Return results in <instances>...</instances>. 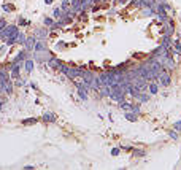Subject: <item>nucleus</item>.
Here are the masks:
<instances>
[{
	"instance_id": "obj_26",
	"label": "nucleus",
	"mask_w": 181,
	"mask_h": 170,
	"mask_svg": "<svg viewBox=\"0 0 181 170\" xmlns=\"http://www.w3.org/2000/svg\"><path fill=\"white\" fill-rule=\"evenodd\" d=\"M29 24H30L29 21H26L24 18H19V27H21V26H29Z\"/></svg>"
},
{
	"instance_id": "obj_2",
	"label": "nucleus",
	"mask_w": 181,
	"mask_h": 170,
	"mask_svg": "<svg viewBox=\"0 0 181 170\" xmlns=\"http://www.w3.org/2000/svg\"><path fill=\"white\" fill-rule=\"evenodd\" d=\"M157 78H159V83L162 84V86H165V88H168L172 84V78H170V75H168L167 70H162Z\"/></svg>"
},
{
	"instance_id": "obj_10",
	"label": "nucleus",
	"mask_w": 181,
	"mask_h": 170,
	"mask_svg": "<svg viewBox=\"0 0 181 170\" xmlns=\"http://www.w3.org/2000/svg\"><path fill=\"white\" fill-rule=\"evenodd\" d=\"M27 56H29V51H27V49H22V51H19V53L16 54L14 60H18V62H24V60L27 59Z\"/></svg>"
},
{
	"instance_id": "obj_8",
	"label": "nucleus",
	"mask_w": 181,
	"mask_h": 170,
	"mask_svg": "<svg viewBox=\"0 0 181 170\" xmlns=\"http://www.w3.org/2000/svg\"><path fill=\"white\" fill-rule=\"evenodd\" d=\"M141 14L146 16V18H151V16H154V14H156L154 7H143V8H141Z\"/></svg>"
},
{
	"instance_id": "obj_4",
	"label": "nucleus",
	"mask_w": 181,
	"mask_h": 170,
	"mask_svg": "<svg viewBox=\"0 0 181 170\" xmlns=\"http://www.w3.org/2000/svg\"><path fill=\"white\" fill-rule=\"evenodd\" d=\"M46 64L51 67V69H54V70H60V67H62V64H64V62L59 60L57 57H53V56H51V57L46 60Z\"/></svg>"
},
{
	"instance_id": "obj_14",
	"label": "nucleus",
	"mask_w": 181,
	"mask_h": 170,
	"mask_svg": "<svg viewBox=\"0 0 181 170\" xmlns=\"http://www.w3.org/2000/svg\"><path fill=\"white\" fill-rule=\"evenodd\" d=\"M62 14H64V11H62L60 8H54V10H53V18H54L56 21L60 19V18H62Z\"/></svg>"
},
{
	"instance_id": "obj_27",
	"label": "nucleus",
	"mask_w": 181,
	"mask_h": 170,
	"mask_svg": "<svg viewBox=\"0 0 181 170\" xmlns=\"http://www.w3.org/2000/svg\"><path fill=\"white\" fill-rule=\"evenodd\" d=\"M119 151H121L119 148H115V150L111 151V154H113V156H118V154H119Z\"/></svg>"
},
{
	"instance_id": "obj_19",
	"label": "nucleus",
	"mask_w": 181,
	"mask_h": 170,
	"mask_svg": "<svg viewBox=\"0 0 181 170\" xmlns=\"http://www.w3.org/2000/svg\"><path fill=\"white\" fill-rule=\"evenodd\" d=\"M132 154H133V156H138V157H143L146 153H145L143 150H135V148H132Z\"/></svg>"
},
{
	"instance_id": "obj_7",
	"label": "nucleus",
	"mask_w": 181,
	"mask_h": 170,
	"mask_svg": "<svg viewBox=\"0 0 181 170\" xmlns=\"http://www.w3.org/2000/svg\"><path fill=\"white\" fill-rule=\"evenodd\" d=\"M41 119H43V122H56L57 121V116H56L53 111H44Z\"/></svg>"
},
{
	"instance_id": "obj_20",
	"label": "nucleus",
	"mask_w": 181,
	"mask_h": 170,
	"mask_svg": "<svg viewBox=\"0 0 181 170\" xmlns=\"http://www.w3.org/2000/svg\"><path fill=\"white\" fill-rule=\"evenodd\" d=\"M43 22H44V26H46V27H51L54 24V18H44Z\"/></svg>"
},
{
	"instance_id": "obj_9",
	"label": "nucleus",
	"mask_w": 181,
	"mask_h": 170,
	"mask_svg": "<svg viewBox=\"0 0 181 170\" xmlns=\"http://www.w3.org/2000/svg\"><path fill=\"white\" fill-rule=\"evenodd\" d=\"M33 35H35L38 40H44L46 35H48V29H46V27H41V29H38L35 33H33Z\"/></svg>"
},
{
	"instance_id": "obj_28",
	"label": "nucleus",
	"mask_w": 181,
	"mask_h": 170,
	"mask_svg": "<svg viewBox=\"0 0 181 170\" xmlns=\"http://www.w3.org/2000/svg\"><path fill=\"white\" fill-rule=\"evenodd\" d=\"M5 104H7V102H5V99H0V108H3Z\"/></svg>"
},
{
	"instance_id": "obj_13",
	"label": "nucleus",
	"mask_w": 181,
	"mask_h": 170,
	"mask_svg": "<svg viewBox=\"0 0 181 170\" xmlns=\"http://www.w3.org/2000/svg\"><path fill=\"white\" fill-rule=\"evenodd\" d=\"M126 119L135 122V121L138 119V115H137V113H132V111H126Z\"/></svg>"
},
{
	"instance_id": "obj_12",
	"label": "nucleus",
	"mask_w": 181,
	"mask_h": 170,
	"mask_svg": "<svg viewBox=\"0 0 181 170\" xmlns=\"http://www.w3.org/2000/svg\"><path fill=\"white\" fill-rule=\"evenodd\" d=\"M33 67H35V62H33L32 59H26L24 60V69H26L27 73H30L33 70Z\"/></svg>"
},
{
	"instance_id": "obj_25",
	"label": "nucleus",
	"mask_w": 181,
	"mask_h": 170,
	"mask_svg": "<svg viewBox=\"0 0 181 170\" xmlns=\"http://www.w3.org/2000/svg\"><path fill=\"white\" fill-rule=\"evenodd\" d=\"M16 84H18V86H24V84H26V81L22 80L21 76H18V78H16Z\"/></svg>"
},
{
	"instance_id": "obj_15",
	"label": "nucleus",
	"mask_w": 181,
	"mask_h": 170,
	"mask_svg": "<svg viewBox=\"0 0 181 170\" xmlns=\"http://www.w3.org/2000/svg\"><path fill=\"white\" fill-rule=\"evenodd\" d=\"M16 43H19V45H22L24 46V43H26V35L22 32H19L18 35H16Z\"/></svg>"
},
{
	"instance_id": "obj_24",
	"label": "nucleus",
	"mask_w": 181,
	"mask_h": 170,
	"mask_svg": "<svg viewBox=\"0 0 181 170\" xmlns=\"http://www.w3.org/2000/svg\"><path fill=\"white\" fill-rule=\"evenodd\" d=\"M168 135H170V137H172L173 140H178V132H176L175 129H172L170 132H168Z\"/></svg>"
},
{
	"instance_id": "obj_3",
	"label": "nucleus",
	"mask_w": 181,
	"mask_h": 170,
	"mask_svg": "<svg viewBox=\"0 0 181 170\" xmlns=\"http://www.w3.org/2000/svg\"><path fill=\"white\" fill-rule=\"evenodd\" d=\"M83 69H78V67H70V70H69V73H67V76L70 78V80H78V78H81L83 76Z\"/></svg>"
},
{
	"instance_id": "obj_16",
	"label": "nucleus",
	"mask_w": 181,
	"mask_h": 170,
	"mask_svg": "<svg viewBox=\"0 0 181 170\" xmlns=\"http://www.w3.org/2000/svg\"><path fill=\"white\" fill-rule=\"evenodd\" d=\"M37 122H38L37 118H27V119H22V124H24V126H30V124H37Z\"/></svg>"
},
{
	"instance_id": "obj_1",
	"label": "nucleus",
	"mask_w": 181,
	"mask_h": 170,
	"mask_svg": "<svg viewBox=\"0 0 181 170\" xmlns=\"http://www.w3.org/2000/svg\"><path fill=\"white\" fill-rule=\"evenodd\" d=\"M18 33H19L18 26H7L5 29H2V38H0V40L5 42V40H8V38H16Z\"/></svg>"
},
{
	"instance_id": "obj_6",
	"label": "nucleus",
	"mask_w": 181,
	"mask_h": 170,
	"mask_svg": "<svg viewBox=\"0 0 181 170\" xmlns=\"http://www.w3.org/2000/svg\"><path fill=\"white\" fill-rule=\"evenodd\" d=\"M46 42L44 40H37L35 46H33V53H46Z\"/></svg>"
},
{
	"instance_id": "obj_30",
	"label": "nucleus",
	"mask_w": 181,
	"mask_h": 170,
	"mask_svg": "<svg viewBox=\"0 0 181 170\" xmlns=\"http://www.w3.org/2000/svg\"><path fill=\"white\" fill-rule=\"evenodd\" d=\"M156 2H157V3H165L167 0H156Z\"/></svg>"
},
{
	"instance_id": "obj_23",
	"label": "nucleus",
	"mask_w": 181,
	"mask_h": 170,
	"mask_svg": "<svg viewBox=\"0 0 181 170\" xmlns=\"http://www.w3.org/2000/svg\"><path fill=\"white\" fill-rule=\"evenodd\" d=\"M173 129H175V130H176V132H178V134L181 132V119H179V121H176V122H175V124H173Z\"/></svg>"
},
{
	"instance_id": "obj_29",
	"label": "nucleus",
	"mask_w": 181,
	"mask_h": 170,
	"mask_svg": "<svg viewBox=\"0 0 181 170\" xmlns=\"http://www.w3.org/2000/svg\"><path fill=\"white\" fill-rule=\"evenodd\" d=\"M24 168H26V170H33L35 167H33V165H24Z\"/></svg>"
},
{
	"instance_id": "obj_17",
	"label": "nucleus",
	"mask_w": 181,
	"mask_h": 170,
	"mask_svg": "<svg viewBox=\"0 0 181 170\" xmlns=\"http://www.w3.org/2000/svg\"><path fill=\"white\" fill-rule=\"evenodd\" d=\"M2 10L7 11V13H11V11H14V5H11V3H3V5H2Z\"/></svg>"
},
{
	"instance_id": "obj_5",
	"label": "nucleus",
	"mask_w": 181,
	"mask_h": 170,
	"mask_svg": "<svg viewBox=\"0 0 181 170\" xmlns=\"http://www.w3.org/2000/svg\"><path fill=\"white\" fill-rule=\"evenodd\" d=\"M37 40L38 38L35 37V35H32V37H26V43H24V48L29 51H33V46H35V43H37Z\"/></svg>"
},
{
	"instance_id": "obj_22",
	"label": "nucleus",
	"mask_w": 181,
	"mask_h": 170,
	"mask_svg": "<svg viewBox=\"0 0 181 170\" xmlns=\"http://www.w3.org/2000/svg\"><path fill=\"white\" fill-rule=\"evenodd\" d=\"M69 5H70V0H64V2H62L60 10H62V11H67V10H69Z\"/></svg>"
},
{
	"instance_id": "obj_21",
	"label": "nucleus",
	"mask_w": 181,
	"mask_h": 170,
	"mask_svg": "<svg viewBox=\"0 0 181 170\" xmlns=\"http://www.w3.org/2000/svg\"><path fill=\"white\" fill-rule=\"evenodd\" d=\"M69 70H70V65H69V64H62V67H60V72L64 73V75H67V73H69Z\"/></svg>"
},
{
	"instance_id": "obj_11",
	"label": "nucleus",
	"mask_w": 181,
	"mask_h": 170,
	"mask_svg": "<svg viewBox=\"0 0 181 170\" xmlns=\"http://www.w3.org/2000/svg\"><path fill=\"white\" fill-rule=\"evenodd\" d=\"M13 92V83H11V78L3 83V94H11Z\"/></svg>"
},
{
	"instance_id": "obj_31",
	"label": "nucleus",
	"mask_w": 181,
	"mask_h": 170,
	"mask_svg": "<svg viewBox=\"0 0 181 170\" xmlns=\"http://www.w3.org/2000/svg\"><path fill=\"white\" fill-rule=\"evenodd\" d=\"M44 2H46L48 5H51V3H53V0H44Z\"/></svg>"
},
{
	"instance_id": "obj_18",
	"label": "nucleus",
	"mask_w": 181,
	"mask_h": 170,
	"mask_svg": "<svg viewBox=\"0 0 181 170\" xmlns=\"http://www.w3.org/2000/svg\"><path fill=\"white\" fill-rule=\"evenodd\" d=\"M148 89H149V92L154 95V94H157V89H159V86H157V83H149Z\"/></svg>"
}]
</instances>
